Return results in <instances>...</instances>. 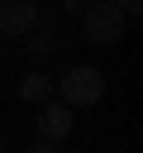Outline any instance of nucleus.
<instances>
[{
  "instance_id": "obj_7",
  "label": "nucleus",
  "mask_w": 143,
  "mask_h": 153,
  "mask_svg": "<svg viewBox=\"0 0 143 153\" xmlns=\"http://www.w3.org/2000/svg\"><path fill=\"white\" fill-rule=\"evenodd\" d=\"M119 10H124V14H138V10H143V0H119Z\"/></svg>"
},
{
  "instance_id": "obj_4",
  "label": "nucleus",
  "mask_w": 143,
  "mask_h": 153,
  "mask_svg": "<svg viewBox=\"0 0 143 153\" xmlns=\"http://www.w3.org/2000/svg\"><path fill=\"white\" fill-rule=\"evenodd\" d=\"M38 129H43V139H62V134H72V105H67V100H62V105H43Z\"/></svg>"
},
{
  "instance_id": "obj_10",
  "label": "nucleus",
  "mask_w": 143,
  "mask_h": 153,
  "mask_svg": "<svg viewBox=\"0 0 143 153\" xmlns=\"http://www.w3.org/2000/svg\"><path fill=\"white\" fill-rule=\"evenodd\" d=\"M0 153H5V139H0Z\"/></svg>"
},
{
  "instance_id": "obj_2",
  "label": "nucleus",
  "mask_w": 143,
  "mask_h": 153,
  "mask_svg": "<svg viewBox=\"0 0 143 153\" xmlns=\"http://www.w3.org/2000/svg\"><path fill=\"white\" fill-rule=\"evenodd\" d=\"M100 96H105V76H100V67H72V72L62 76V100H67L72 110L100 105Z\"/></svg>"
},
{
  "instance_id": "obj_3",
  "label": "nucleus",
  "mask_w": 143,
  "mask_h": 153,
  "mask_svg": "<svg viewBox=\"0 0 143 153\" xmlns=\"http://www.w3.org/2000/svg\"><path fill=\"white\" fill-rule=\"evenodd\" d=\"M33 24H38L33 0H0V33H29Z\"/></svg>"
},
{
  "instance_id": "obj_8",
  "label": "nucleus",
  "mask_w": 143,
  "mask_h": 153,
  "mask_svg": "<svg viewBox=\"0 0 143 153\" xmlns=\"http://www.w3.org/2000/svg\"><path fill=\"white\" fill-rule=\"evenodd\" d=\"M86 5H91V0H62V10H67V14H76V10H86Z\"/></svg>"
},
{
  "instance_id": "obj_9",
  "label": "nucleus",
  "mask_w": 143,
  "mask_h": 153,
  "mask_svg": "<svg viewBox=\"0 0 143 153\" xmlns=\"http://www.w3.org/2000/svg\"><path fill=\"white\" fill-rule=\"evenodd\" d=\"M29 153H57V143H52V139H43V143H33Z\"/></svg>"
},
{
  "instance_id": "obj_5",
  "label": "nucleus",
  "mask_w": 143,
  "mask_h": 153,
  "mask_svg": "<svg viewBox=\"0 0 143 153\" xmlns=\"http://www.w3.org/2000/svg\"><path fill=\"white\" fill-rule=\"evenodd\" d=\"M19 96H24V100H33V105H43V100L52 96V76H43V72L19 76Z\"/></svg>"
},
{
  "instance_id": "obj_1",
  "label": "nucleus",
  "mask_w": 143,
  "mask_h": 153,
  "mask_svg": "<svg viewBox=\"0 0 143 153\" xmlns=\"http://www.w3.org/2000/svg\"><path fill=\"white\" fill-rule=\"evenodd\" d=\"M81 14H86V38H91V43L114 48V43L124 38V19H129V14H124L114 0H91Z\"/></svg>"
},
{
  "instance_id": "obj_6",
  "label": "nucleus",
  "mask_w": 143,
  "mask_h": 153,
  "mask_svg": "<svg viewBox=\"0 0 143 153\" xmlns=\"http://www.w3.org/2000/svg\"><path fill=\"white\" fill-rule=\"evenodd\" d=\"M52 48H57V43H52V33H48V29H38V33L29 38V53H33V57H48Z\"/></svg>"
}]
</instances>
